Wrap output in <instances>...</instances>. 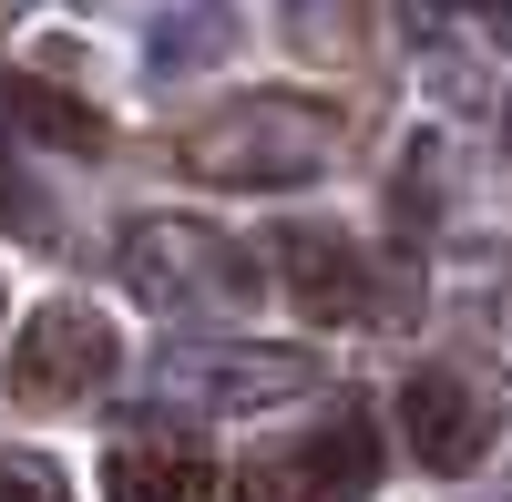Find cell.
Listing matches in <instances>:
<instances>
[{
  "label": "cell",
  "mask_w": 512,
  "mask_h": 502,
  "mask_svg": "<svg viewBox=\"0 0 512 502\" xmlns=\"http://www.w3.org/2000/svg\"><path fill=\"white\" fill-rule=\"evenodd\" d=\"M502 144H512V123H502Z\"/></svg>",
  "instance_id": "4fadbf2b"
},
{
  "label": "cell",
  "mask_w": 512,
  "mask_h": 502,
  "mask_svg": "<svg viewBox=\"0 0 512 502\" xmlns=\"http://www.w3.org/2000/svg\"><path fill=\"white\" fill-rule=\"evenodd\" d=\"M267 257H277V277H287V298L308 308V318H328V328H379V318H390L369 257H359L338 226H277Z\"/></svg>",
  "instance_id": "8992f818"
},
{
  "label": "cell",
  "mask_w": 512,
  "mask_h": 502,
  "mask_svg": "<svg viewBox=\"0 0 512 502\" xmlns=\"http://www.w3.org/2000/svg\"><path fill=\"white\" fill-rule=\"evenodd\" d=\"M431 11H492V0H431Z\"/></svg>",
  "instance_id": "7c38bea8"
},
{
  "label": "cell",
  "mask_w": 512,
  "mask_h": 502,
  "mask_svg": "<svg viewBox=\"0 0 512 502\" xmlns=\"http://www.w3.org/2000/svg\"><path fill=\"white\" fill-rule=\"evenodd\" d=\"M400 431H410V462H420V472L461 482V472H482V462H492L502 390L482 380V369L431 359V369H410V380H400Z\"/></svg>",
  "instance_id": "5b68a950"
},
{
  "label": "cell",
  "mask_w": 512,
  "mask_h": 502,
  "mask_svg": "<svg viewBox=\"0 0 512 502\" xmlns=\"http://www.w3.org/2000/svg\"><path fill=\"white\" fill-rule=\"evenodd\" d=\"M369 492H379V431L359 410H328L318 431L256 451L226 502H369Z\"/></svg>",
  "instance_id": "277c9868"
},
{
  "label": "cell",
  "mask_w": 512,
  "mask_h": 502,
  "mask_svg": "<svg viewBox=\"0 0 512 502\" xmlns=\"http://www.w3.org/2000/svg\"><path fill=\"white\" fill-rule=\"evenodd\" d=\"M123 287L144 308L185 318V308H246L256 267H246V246H226L195 216H144V226H123Z\"/></svg>",
  "instance_id": "7a4b0ae2"
},
{
  "label": "cell",
  "mask_w": 512,
  "mask_h": 502,
  "mask_svg": "<svg viewBox=\"0 0 512 502\" xmlns=\"http://www.w3.org/2000/svg\"><path fill=\"white\" fill-rule=\"evenodd\" d=\"M0 123L31 134V144H62V154H103L113 144V123L82 93H62V82H41V72H11V62H0Z\"/></svg>",
  "instance_id": "9c48e42d"
},
{
  "label": "cell",
  "mask_w": 512,
  "mask_h": 502,
  "mask_svg": "<svg viewBox=\"0 0 512 502\" xmlns=\"http://www.w3.org/2000/svg\"><path fill=\"white\" fill-rule=\"evenodd\" d=\"M318 369L297 349H216V359H175V390L205 400V410H256V400H287L308 390Z\"/></svg>",
  "instance_id": "ba28073f"
},
{
  "label": "cell",
  "mask_w": 512,
  "mask_h": 502,
  "mask_svg": "<svg viewBox=\"0 0 512 502\" xmlns=\"http://www.w3.org/2000/svg\"><path fill=\"white\" fill-rule=\"evenodd\" d=\"M0 226H21V236H52V216H41V195L21 185V164L0 154Z\"/></svg>",
  "instance_id": "8fae6325"
},
{
  "label": "cell",
  "mask_w": 512,
  "mask_h": 502,
  "mask_svg": "<svg viewBox=\"0 0 512 502\" xmlns=\"http://www.w3.org/2000/svg\"><path fill=\"white\" fill-rule=\"evenodd\" d=\"M0 502H72V482L41 451H0Z\"/></svg>",
  "instance_id": "30bf717a"
},
{
  "label": "cell",
  "mask_w": 512,
  "mask_h": 502,
  "mask_svg": "<svg viewBox=\"0 0 512 502\" xmlns=\"http://www.w3.org/2000/svg\"><path fill=\"white\" fill-rule=\"evenodd\" d=\"M103 502H226L216 462H205V441L195 431H123L103 451Z\"/></svg>",
  "instance_id": "52a82bcc"
},
{
  "label": "cell",
  "mask_w": 512,
  "mask_h": 502,
  "mask_svg": "<svg viewBox=\"0 0 512 502\" xmlns=\"http://www.w3.org/2000/svg\"><path fill=\"white\" fill-rule=\"evenodd\" d=\"M113 369H123L113 318L82 308V298H52V308L21 318V339H11V380H0V390H11L21 410H82V400L113 390Z\"/></svg>",
  "instance_id": "3957f363"
},
{
  "label": "cell",
  "mask_w": 512,
  "mask_h": 502,
  "mask_svg": "<svg viewBox=\"0 0 512 502\" xmlns=\"http://www.w3.org/2000/svg\"><path fill=\"white\" fill-rule=\"evenodd\" d=\"M175 164L195 185H226V195H267V185H308L338 164V113L308 93H246L226 113H205L195 134L175 144Z\"/></svg>",
  "instance_id": "6da1fadb"
}]
</instances>
